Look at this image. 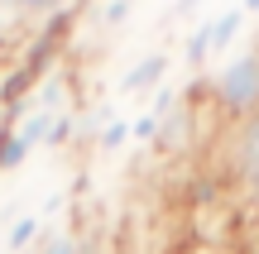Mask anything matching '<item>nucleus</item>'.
I'll return each instance as SVG.
<instances>
[{"label":"nucleus","instance_id":"1","mask_svg":"<svg viewBox=\"0 0 259 254\" xmlns=\"http://www.w3.org/2000/svg\"><path fill=\"white\" fill-rule=\"evenodd\" d=\"M211 106L226 115V120H250L259 115V38L250 48H240V53L226 58V67L211 77Z\"/></svg>","mask_w":259,"mask_h":254},{"label":"nucleus","instance_id":"2","mask_svg":"<svg viewBox=\"0 0 259 254\" xmlns=\"http://www.w3.org/2000/svg\"><path fill=\"white\" fill-rule=\"evenodd\" d=\"M231 178L235 187L245 192V201L259 207V115L235 125V139H231Z\"/></svg>","mask_w":259,"mask_h":254},{"label":"nucleus","instance_id":"3","mask_svg":"<svg viewBox=\"0 0 259 254\" xmlns=\"http://www.w3.org/2000/svg\"><path fill=\"white\" fill-rule=\"evenodd\" d=\"M163 72H168V53H144V58H139V63L120 77V91H125V96L149 91V86H158V82H163Z\"/></svg>","mask_w":259,"mask_h":254},{"label":"nucleus","instance_id":"4","mask_svg":"<svg viewBox=\"0 0 259 254\" xmlns=\"http://www.w3.org/2000/svg\"><path fill=\"white\" fill-rule=\"evenodd\" d=\"M240 24H245V10H240V5L221 10V15L211 19V53H216V48H231L235 34H240Z\"/></svg>","mask_w":259,"mask_h":254},{"label":"nucleus","instance_id":"5","mask_svg":"<svg viewBox=\"0 0 259 254\" xmlns=\"http://www.w3.org/2000/svg\"><path fill=\"white\" fill-rule=\"evenodd\" d=\"M44 221L38 216H19L15 226H10V235H5V245H10V254H24L29 245H38V240H44Z\"/></svg>","mask_w":259,"mask_h":254},{"label":"nucleus","instance_id":"6","mask_svg":"<svg viewBox=\"0 0 259 254\" xmlns=\"http://www.w3.org/2000/svg\"><path fill=\"white\" fill-rule=\"evenodd\" d=\"M34 154V144L29 139H19V130H10L5 139H0V173H15V168H24V159Z\"/></svg>","mask_w":259,"mask_h":254},{"label":"nucleus","instance_id":"7","mask_svg":"<svg viewBox=\"0 0 259 254\" xmlns=\"http://www.w3.org/2000/svg\"><path fill=\"white\" fill-rule=\"evenodd\" d=\"M34 254H87L82 235H72V230H44V240H38Z\"/></svg>","mask_w":259,"mask_h":254},{"label":"nucleus","instance_id":"8","mask_svg":"<svg viewBox=\"0 0 259 254\" xmlns=\"http://www.w3.org/2000/svg\"><path fill=\"white\" fill-rule=\"evenodd\" d=\"M15 19H44V15H58L63 0H0Z\"/></svg>","mask_w":259,"mask_h":254},{"label":"nucleus","instance_id":"9","mask_svg":"<svg viewBox=\"0 0 259 254\" xmlns=\"http://www.w3.org/2000/svg\"><path fill=\"white\" fill-rule=\"evenodd\" d=\"M206 53H211V19H202V24L192 29V38H187V67H202L206 63Z\"/></svg>","mask_w":259,"mask_h":254},{"label":"nucleus","instance_id":"10","mask_svg":"<svg viewBox=\"0 0 259 254\" xmlns=\"http://www.w3.org/2000/svg\"><path fill=\"white\" fill-rule=\"evenodd\" d=\"M125 139H130V120H125V115H115L111 125H101V139H96V144H101V149H120Z\"/></svg>","mask_w":259,"mask_h":254},{"label":"nucleus","instance_id":"11","mask_svg":"<svg viewBox=\"0 0 259 254\" xmlns=\"http://www.w3.org/2000/svg\"><path fill=\"white\" fill-rule=\"evenodd\" d=\"M130 139H139V144H149V139H158V115H154V111H144V115H135V120H130Z\"/></svg>","mask_w":259,"mask_h":254},{"label":"nucleus","instance_id":"12","mask_svg":"<svg viewBox=\"0 0 259 254\" xmlns=\"http://www.w3.org/2000/svg\"><path fill=\"white\" fill-rule=\"evenodd\" d=\"M125 15H130V5H125V0H106V5H101V24H106V29H115Z\"/></svg>","mask_w":259,"mask_h":254},{"label":"nucleus","instance_id":"13","mask_svg":"<svg viewBox=\"0 0 259 254\" xmlns=\"http://www.w3.org/2000/svg\"><path fill=\"white\" fill-rule=\"evenodd\" d=\"M192 10H197V0H178V10H173V15H192Z\"/></svg>","mask_w":259,"mask_h":254},{"label":"nucleus","instance_id":"14","mask_svg":"<svg viewBox=\"0 0 259 254\" xmlns=\"http://www.w3.org/2000/svg\"><path fill=\"white\" fill-rule=\"evenodd\" d=\"M240 10L245 15H259V0H240Z\"/></svg>","mask_w":259,"mask_h":254},{"label":"nucleus","instance_id":"15","mask_svg":"<svg viewBox=\"0 0 259 254\" xmlns=\"http://www.w3.org/2000/svg\"><path fill=\"white\" fill-rule=\"evenodd\" d=\"M125 5H135V0H125Z\"/></svg>","mask_w":259,"mask_h":254}]
</instances>
